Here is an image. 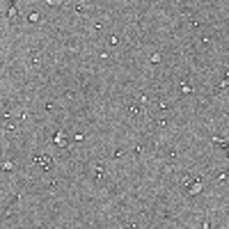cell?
Segmentation results:
<instances>
[{
	"instance_id": "obj_3",
	"label": "cell",
	"mask_w": 229,
	"mask_h": 229,
	"mask_svg": "<svg viewBox=\"0 0 229 229\" xmlns=\"http://www.w3.org/2000/svg\"><path fill=\"white\" fill-rule=\"evenodd\" d=\"M16 14H18V7L12 5V7H9V18H16Z\"/></svg>"
},
{
	"instance_id": "obj_5",
	"label": "cell",
	"mask_w": 229,
	"mask_h": 229,
	"mask_svg": "<svg viewBox=\"0 0 229 229\" xmlns=\"http://www.w3.org/2000/svg\"><path fill=\"white\" fill-rule=\"evenodd\" d=\"M151 62H161V53H154L151 55Z\"/></svg>"
},
{
	"instance_id": "obj_1",
	"label": "cell",
	"mask_w": 229,
	"mask_h": 229,
	"mask_svg": "<svg viewBox=\"0 0 229 229\" xmlns=\"http://www.w3.org/2000/svg\"><path fill=\"white\" fill-rule=\"evenodd\" d=\"M55 144H60V147H64V144H66V135L62 131L55 133Z\"/></svg>"
},
{
	"instance_id": "obj_7",
	"label": "cell",
	"mask_w": 229,
	"mask_h": 229,
	"mask_svg": "<svg viewBox=\"0 0 229 229\" xmlns=\"http://www.w3.org/2000/svg\"><path fill=\"white\" fill-rule=\"evenodd\" d=\"M202 229H211V227H208V220H204V225H202Z\"/></svg>"
},
{
	"instance_id": "obj_6",
	"label": "cell",
	"mask_w": 229,
	"mask_h": 229,
	"mask_svg": "<svg viewBox=\"0 0 229 229\" xmlns=\"http://www.w3.org/2000/svg\"><path fill=\"white\" fill-rule=\"evenodd\" d=\"M181 92H183V94H188V92H190V85H186V83H183V85H181Z\"/></svg>"
},
{
	"instance_id": "obj_4",
	"label": "cell",
	"mask_w": 229,
	"mask_h": 229,
	"mask_svg": "<svg viewBox=\"0 0 229 229\" xmlns=\"http://www.w3.org/2000/svg\"><path fill=\"white\" fill-rule=\"evenodd\" d=\"M227 85H229V73L225 76V78H222V83H220V87H227Z\"/></svg>"
},
{
	"instance_id": "obj_2",
	"label": "cell",
	"mask_w": 229,
	"mask_h": 229,
	"mask_svg": "<svg viewBox=\"0 0 229 229\" xmlns=\"http://www.w3.org/2000/svg\"><path fill=\"white\" fill-rule=\"evenodd\" d=\"M197 193H202V181L197 179L195 183H190V195H197Z\"/></svg>"
}]
</instances>
